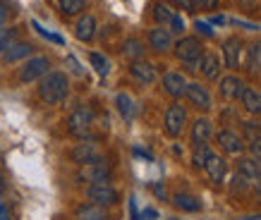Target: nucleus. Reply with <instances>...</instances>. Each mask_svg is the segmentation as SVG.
<instances>
[{
	"label": "nucleus",
	"mask_w": 261,
	"mask_h": 220,
	"mask_svg": "<svg viewBox=\"0 0 261 220\" xmlns=\"http://www.w3.org/2000/svg\"><path fill=\"white\" fill-rule=\"evenodd\" d=\"M70 94V79L65 72H48L39 84V98L46 105H58Z\"/></svg>",
	"instance_id": "1"
},
{
	"label": "nucleus",
	"mask_w": 261,
	"mask_h": 220,
	"mask_svg": "<svg viewBox=\"0 0 261 220\" xmlns=\"http://www.w3.org/2000/svg\"><path fill=\"white\" fill-rule=\"evenodd\" d=\"M94 127V110L87 105H80L77 110H72V115L67 118V132L77 139H87L89 132Z\"/></svg>",
	"instance_id": "2"
},
{
	"label": "nucleus",
	"mask_w": 261,
	"mask_h": 220,
	"mask_svg": "<svg viewBox=\"0 0 261 220\" xmlns=\"http://www.w3.org/2000/svg\"><path fill=\"white\" fill-rule=\"evenodd\" d=\"M87 199L89 204L98 206H115L118 204V189L113 187L111 182H96V184H89L87 187Z\"/></svg>",
	"instance_id": "3"
},
{
	"label": "nucleus",
	"mask_w": 261,
	"mask_h": 220,
	"mask_svg": "<svg viewBox=\"0 0 261 220\" xmlns=\"http://www.w3.org/2000/svg\"><path fill=\"white\" fill-rule=\"evenodd\" d=\"M50 72V60L46 55H34V58H27V63L22 65L19 70V81L24 84H32L36 79H43Z\"/></svg>",
	"instance_id": "4"
},
{
	"label": "nucleus",
	"mask_w": 261,
	"mask_h": 220,
	"mask_svg": "<svg viewBox=\"0 0 261 220\" xmlns=\"http://www.w3.org/2000/svg\"><path fill=\"white\" fill-rule=\"evenodd\" d=\"M175 55L180 63H199V58L204 55V43L197 39V36H182L177 43H175Z\"/></svg>",
	"instance_id": "5"
},
{
	"label": "nucleus",
	"mask_w": 261,
	"mask_h": 220,
	"mask_svg": "<svg viewBox=\"0 0 261 220\" xmlns=\"http://www.w3.org/2000/svg\"><path fill=\"white\" fill-rule=\"evenodd\" d=\"M187 125V110L182 108L180 103H173L163 115V127H166L168 136H180L182 129Z\"/></svg>",
	"instance_id": "6"
},
{
	"label": "nucleus",
	"mask_w": 261,
	"mask_h": 220,
	"mask_svg": "<svg viewBox=\"0 0 261 220\" xmlns=\"http://www.w3.org/2000/svg\"><path fill=\"white\" fill-rule=\"evenodd\" d=\"M223 65L228 67V70H238L240 63H242V53H245V43L240 36H230V39L223 41Z\"/></svg>",
	"instance_id": "7"
},
{
	"label": "nucleus",
	"mask_w": 261,
	"mask_h": 220,
	"mask_svg": "<svg viewBox=\"0 0 261 220\" xmlns=\"http://www.w3.org/2000/svg\"><path fill=\"white\" fill-rule=\"evenodd\" d=\"M77 180L89 182V184H96V182H108L111 180V165L106 163V160H96V163L82 165Z\"/></svg>",
	"instance_id": "8"
},
{
	"label": "nucleus",
	"mask_w": 261,
	"mask_h": 220,
	"mask_svg": "<svg viewBox=\"0 0 261 220\" xmlns=\"http://www.w3.org/2000/svg\"><path fill=\"white\" fill-rule=\"evenodd\" d=\"M185 96H187V101L199 110H211L214 108V98H211V94H208V89L201 87L199 81H187Z\"/></svg>",
	"instance_id": "9"
},
{
	"label": "nucleus",
	"mask_w": 261,
	"mask_h": 220,
	"mask_svg": "<svg viewBox=\"0 0 261 220\" xmlns=\"http://www.w3.org/2000/svg\"><path fill=\"white\" fill-rule=\"evenodd\" d=\"M216 142L221 144V149L225 151V153H230V156H240V153L247 149L242 134L232 132V129H221V132L216 134Z\"/></svg>",
	"instance_id": "10"
},
{
	"label": "nucleus",
	"mask_w": 261,
	"mask_h": 220,
	"mask_svg": "<svg viewBox=\"0 0 261 220\" xmlns=\"http://www.w3.org/2000/svg\"><path fill=\"white\" fill-rule=\"evenodd\" d=\"M70 158H72V163H77V165L96 163V160H101V149L94 142H82L70 151Z\"/></svg>",
	"instance_id": "11"
},
{
	"label": "nucleus",
	"mask_w": 261,
	"mask_h": 220,
	"mask_svg": "<svg viewBox=\"0 0 261 220\" xmlns=\"http://www.w3.org/2000/svg\"><path fill=\"white\" fill-rule=\"evenodd\" d=\"M204 170H206V175H208V180L221 187L223 182H225V175H228V163H225V158H221L218 153H211L204 165Z\"/></svg>",
	"instance_id": "12"
},
{
	"label": "nucleus",
	"mask_w": 261,
	"mask_h": 220,
	"mask_svg": "<svg viewBox=\"0 0 261 220\" xmlns=\"http://www.w3.org/2000/svg\"><path fill=\"white\" fill-rule=\"evenodd\" d=\"M32 50H34V46L32 43H27V41H12L5 50H3V63H8V65H12V63H19V60H27V58H32Z\"/></svg>",
	"instance_id": "13"
},
{
	"label": "nucleus",
	"mask_w": 261,
	"mask_h": 220,
	"mask_svg": "<svg viewBox=\"0 0 261 220\" xmlns=\"http://www.w3.org/2000/svg\"><path fill=\"white\" fill-rule=\"evenodd\" d=\"M214 136V122L208 118H199L194 120L192 125V132H190V139H192V146H201V144H208Z\"/></svg>",
	"instance_id": "14"
},
{
	"label": "nucleus",
	"mask_w": 261,
	"mask_h": 220,
	"mask_svg": "<svg viewBox=\"0 0 261 220\" xmlns=\"http://www.w3.org/2000/svg\"><path fill=\"white\" fill-rule=\"evenodd\" d=\"M129 74H132L139 84H153L156 77H159L156 65L146 63V60H132V65H129Z\"/></svg>",
	"instance_id": "15"
},
{
	"label": "nucleus",
	"mask_w": 261,
	"mask_h": 220,
	"mask_svg": "<svg viewBox=\"0 0 261 220\" xmlns=\"http://www.w3.org/2000/svg\"><path fill=\"white\" fill-rule=\"evenodd\" d=\"M197 72H201V77L204 79H218L221 77V58L216 53H206L199 58V63H197Z\"/></svg>",
	"instance_id": "16"
},
{
	"label": "nucleus",
	"mask_w": 261,
	"mask_h": 220,
	"mask_svg": "<svg viewBox=\"0 0 261 220\" xmlns=\"http://www.w3.org/2000/svg\"><path fill=\"white\" fill-rule=\"evenodd\" d=\"M149 46L156 50V53H166L173 48V34L166 26H156L149 32Z\"/></svg>",
	"instance_id": "17"
},
{
	"label": "nucleus",
	"mask_w": 261,
	"mask_h": 220,
	"mask_svg": "<svg viewBox=\"0 0 261 220\" xmlns=\"http://www.w3.org/2000/svg\"><path fill=\"white\" fill-rule=\"evenodd\" d=\"M245 67L254 79L261 77V41H252L249 48H245Z\"/></svg>",
	"instance_id": "18"
},
{
	"label": "nucleus",
	"mask_w": 261,
	"mask_h": 220,
	"mask_svg": "<svg viewBox=\"0 0 261 220\" xmlns=\"http://www.w3.org/2000/svg\"><path fill=\"white\" fill-rule=\"evenodd\" d=\"M163 89H166L168 96L180 98V96H185L187 79H185V74H180V72H166V74H163Z\"/></svg>",
	"instance_id": "19"
},
{
	"label": "nucleus",
	"mask_w": 261,
	"mask_h": 220,
	"mask_svg": "<svg viewBox=\"0 0 261 220\" xmlns=\"http://www.w3.org/2000/svg\"><path fill=\"white\" fill-rule=\"evenodd\" d=\"M218 91H221V96L225 101H235V98H240V94L245 91V81L240 77H235V74H228V77L221 79Z\"/></svg>",
	"instance_id": "20"
},
{
	"label": "nucleus",
	"mask_w": 261,
	"mask_h": 220,
	"mask_svg": "<svg viewBox=\"0 0 261 220\" xmlns=\"http://www.w3.org/2000/svg\"><path fill=\"white\" fill-rule=\"evenodd\" d=\"M74 36L80 41H91L96 36V17L94 15H82L74 24Z\"/></svg>",
	"instance_id": "21"
},
{
	"label": "nucleus",
	"mask_w": 261,
	"mask_h": 220,
	"mask_svg": "<svg viewBox=\"0 0 261 220\" xmlns=\"http://www.w3.org/2000/svg\"><path fill=\"white\" fill-rule=\"evenodd\" d=\"M238 175H242L247 182H259L261 180V165L254 158H240L238 160Z\"/></svg>",
	"instance_id": "22"
},
{
	"label": "nucleus",
	"mask_w": 261,
	"mask_h": 220,
	"mask_svg": "<svg viewBox=\"0 0 261 220\" xmlns=\"http://www.w3.org/2000/svg\"><path fill=\"white\" fill-rule=\"evenodd\" d=\"M240 103H242V108L249 113V115H259L261 113V94L256 89H247L240 94Z\"/></svg>",
	"instance_id": "23"
},
{
	"label": "nucleus",
	"mask_w": 261,
	"mask_h": 220,
	"mask_svg": "<svg viewBox=\"0 0 261 220\" xmlns=\"http://www.w3.org/2000/svg\"><path fill=\"white\" fill-rule=\"evenodd\" d=\"M173 204L177 206L180 211H187V213H197L199 208H201V201H199L197 197L187 194V191H177L173 197Z\"/></svg>",
	"instance_id": "24"
},
{
	"label": "nucleus",
	"mask_w": 261,
	"mask_h": 220,
	"mask_svg": "<svg viewBox=\"0 0 261 220\" xmlns=\"http://www.w3.org/2000/svg\"><path fill=\"white\" fill-rule=\"evenodd\" d=\"M115 105H118V113L122 115L125 120H132L137 113V105L135 101H132V96L125 94V91H120L118 96H115Z\"/></svg>",
	"instance_id": "25"
},
{
	"label": "nucleus",
	"mask_w": 261,
	"mask_h": 220,
	"mask_svg": "<svg viewBox=\"0 0 261 220\" xmlns=\"http://www.w3.org/2000/svg\"><path fill=\"white\" fill-rule=\"evenodd\" d=\"M214 151H211V146L208 144H201V146H194V151H192V168H197V170H204L206 160H208V156H211Z\"/></svg>",
	"instance_id": "26"
},
{
	"label": "nucleus",
	"mask_w": 261,
	"mask_h": 220,
	"mask_svg": "<svg viewBox=\"0 0 261 220\" xmlns=\"http://www.w3.org/2000/svg\"><path fill=\"white\" fill-rule=\"evenodd\" d=\"M58 5H60L65 17H74V15H82V12H84L87 0H58Z\"/></svg>",
	"instance_id": "27"
},
{
	"label": "nucleus",
	"mask_w": 261,
	"mask_h": 220,
	"mask_svg": "<svg viewBox=\"0 0 261 220\" xmlns=\"http://www.w3.org/2000/svg\"><path fill=\"white\" fill-rule=\"evenodd\" d=\"M122 53H125V58H129V60H142L144 43L139 39H127L125 46H122Z\"/></svg>",
	"instance_id": "28"
},
{
	"label": "nucleus",
	"mask_w": 261,
	"mask_h": 220,
	"mask_svg": "<svg viewBox=\"0 0 261 220\" xmlns=\"http://www.w3.org/2000/svg\"><path fill=\"white\" fill-rule=\"evenodd\" d=\"M173 8L168 5V3H156L153 5V17H156V22L163 26V24H170V19H173Z\"/></svg>",
	"instance_id": "29"
},
{
	"label": "nucleus",
	"mask_w": 261,
	"mask_h": 220,
	"mask_svg": "<svg viewBox=\"0 0 261 220\" xmlns=\"http://www.w3.org/2000/svg\"><path fill=\"white\" fill-rule=\"evenodd\" d=\"M77 220H106V215H103V211L98 208V206L87 204L77 211Z\"/></svg>",
	"instance_id": "30"
},
{
	"label": "nucleus",
	"mask_w": 261,
	"mask_h": 220,
	"mask_svg": "<svg viewBox=\"0 0 261 220\" xmlns=\"http://www.w3.org/2000/svg\"><path fill=\"white\" fill-rule=\"evenodd\" d=\"M89 60H91V65H94V70L101 74V77H106L108 72H111V63H108V58L101 53H91L89 55Z\"/></svg>",
	"instance_id": "31"
},
{
	"label": "nucleus",
	"mask_w": 261,
	"mask_h": 220,
	"mask_svg": "<svg viewBox=\"0 0 261 220\" xmlns=\"http://www.w3.org/2000/svg\"><path fill=\"white\" fill-rule=\"evenodd\" d=\"M242 139H247V142H252V139H259L261 136V125H256V122H252V120H247V122H242Z\"/></svg>",
	"instance_id": "32"
},
{
	"label": "nucleus",
	"mask_w": 261,
	"mask_h": 220,
	"mask_svg": "<svg viewBox=\"0 0 261 220\" xmlns=\"http://www.w3.org/2000/svg\"><path fill=\"white\" fill-rule=\"evenodd\" d=\"M252 182H247L242 175H235L232 180H230V194H245L247 189H249Z\"/></svg>",
	"instance_id": "33"
},
{
	"label": "nucleus",
	"mask_w": 261,
	"mask_h": 220,
	"mask_svg": "<svg viewBox=\"0 0 261 220\" xmlns=\"http://www.w3.org/2000/svg\"><path fill=\"white\" fill-rule=\"evenodd\" d=\"M15 36H17V29L15 26H10V29H0V55H3V50L15 41Z\"/></svg>",
	"instance_id": "34"
},
{
	"label": "nucleus",
	"mask_w": 261,
	"mask_h": 220,
	"mask_svg": "<svg viewBox=\"0 0 261 220\" xmlns=\"http://www.w3.org/2000/svg\"><path fill=\"white\" fill-rule=\"evenodd\" d=\"M177 10H185V12H194L197 5H194V0H170Z\"/></svg>",
	"instance_id": "35"
},
{
	"label": "nucleus",
	"mask_w": 261,
	"mask_h": 220,
	"mask_svg": "<svg viewBox=\"0 0 261 220\" xmlns=\"http://www.w3.org/2000/svg\"><path fill=\"white\" fill-rule=\"evenodd\" d=\"M182 34L185 32V19H182L180 15H173V19H170V34Z\"/></svg>",
	"instance_id": "36"
},
{
	"label": "nucleus",
	"mask_w": 261,
	"mask_h": 220,
	"mask_svg": "<svg viewBox=\"0 0 261 220\" xmlns=\"http://www.w3.org/2000/svg\"><path fill=\"white\" fill-rule=\"evenodd\" d=\"M249 153H252L249 158H254V160H261V136H259V139H252V142H249Z\"/></svg>",
	"instance_id": "37"
},
{
	"label": "nucleus",
	"mask_w": 261,
	"mask_h": 220,
	"mask_svg": "<svg viewBox=\"0 0 261 220\" xmlns=\"http://www.w3.org/2000/svg\"><path fill=\"white\" fill-rule=\"evenodd\" d=\"M67 65H70V70L74 72V74H84V70H82V65H80V60H77V58H74V55H67Z\"/></svg>",
	"instance_id": "38"
},
{
	"label": "nucleus",
	"mask_w": 261,
	"mask_h": 220,
	"mask_svg": "<svg viewBox=\"0 0 261 220\" xmlns=\"http://www.w3.org/2000/svg\"><path fill=\"white\" fill-rule=\"evenodd\" d=\"M194 26H197L199 34H204V36H214V29H211V24H206V22H201V19H199Z\"/></svg>",
	"instance_id": "39"
},
{
	"label": "nucleus",
	"mask_w": 261,
	"mask_h": 220,
	"mask_svg": "<svg viewBox=\"0 0 261 220\" xmlns=\"http://www.w3.org/2000/svg\"><path fill=\"white\" fill-rule=\"evenodd\" d=\"M194 5L204 10H216L218 8V0H194Z\"/></svg>",
	"instance_id": "40"
},
{
	"label": "nucleus",
	"mask_w": 261,
	"mask_h": 220,
	"mask_svg": "<svg viewBox=\"0 0 261 220\" xmlns=\"http://www.w3.org/2000/svg\"><path fill=\"white\" fill-rule=\"evenodd\" d=\"M5 22H8V5L0 0V29L5 26Z\"/></svg>",
	"instance_id": "41"
},
{
	"label": "nucleus",
	"mask_w": 261,
	"mask_h": 220,
	"mask_svg": "<svg viewBox=\"0 0 261 220\" xmlns=\"http://www.w3.org/2000/svg\"><path fill=\"white\" fill-rule=\"evenodd\" d=\"M238 3H240V8H245V10H252L256 5V0H238Z\"/></svg>",
	"instance_id": "42"
},
{
	"label": "nucleus",
	"mask_w": 261,
	"mask_h": 220,
	"mask_svg": "<svg viewBox=\"0 0 261 220\" xmlns=\"http://www.w3.org/2000/svg\"><path fill=\"white\" fill-rule=\"evenodd\" d=\"M0 220H10V211L5 204H0Z\"/></svg>",
	"instance_id": "43"
},
{
	"label": "nucleus",
	"mask_w": 261,
	"mask_h": 220,
	"mask_svg": "<svg viewBox=\"0 0 261 220\" xmlns=\"http://www.w3.org/2000/svg\"><path fill=\"white\" fill-rule=\"evenodd\" d=\"M153 191H156V194H159L161 199H166V187H161V184H156V187H153Z\"/></svg>",
	"instance_id": "44"
},
{
	"label": "nucleus",
	"mask_w": 261,
	"mask_h": 220,
	"mask_svg": "<svg viewBox=\"0 0 261 220\" xmlns=\"http://www.w3.org/2000/svg\"><path fill=\"white\" fill-rule=\"evenodd\" d=\"M3 191H5V180H3V175H0V197H3Z\"/></svg>",
	"instance_id": "45"
},
{
	"label": "nucleus",
	"mask_w": 261,
	"mask_h": 220,
	"mask_svg": "<svg viewBox=\"0 0 261 220\" xmlns=\"http://www.w3.org/2000/svg\"><path fill=\"white\" fill-rule=\"evenodd\" d=\"M254 184H256V197L261 199V180H259V182H254Z\"/></svg>",
	"instance_id": "46"
},
{
	"label": "nucleus",
	"mask_w": 261,
	"mask_h": 220,
	"mask_svg": "<svg viewBox=\"0 0 261 220\" xmlns=\"http://www.w3.org/2000/svg\"><path fill=\"white\" fill-rule=\"evenodd\" d=\"M259 115H261V113H259Z\"/></svg>",
	"instance_id": "47"
}]
</instances>
